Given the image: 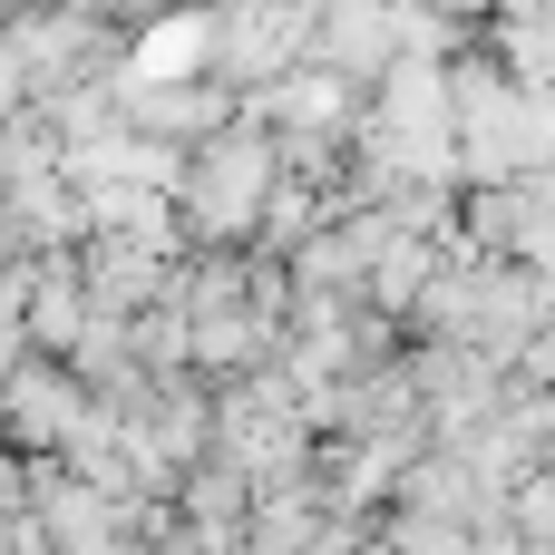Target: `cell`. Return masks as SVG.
<instances>
[{"mask_svg":"<svg viewBox=\"0 0 555 555\" xmlns=\"http://www.w3.org/2000/svg\"><path fill=\"white\" fill-rule=\"evenodd\" d=\"M176 205H185L205 234H244V224H263V215H273V146L244 137V127L205 137V146L176 166Z\"/></svg>","mask_w":555,"mask_h":555,"instance_id":"6da1fadb","label":"cell"},{"mask_svg":"<svg viewBox=\"0 0 555 555\" xmlns=\"http://www.w3.org/2000/svg\"><path fill=\"white\" fill-rule=\"evenodd\" d=\"M10 420H20V439H59V429H78V400L59 371H10Z\"/></svg>","mask_w":555,"mask_h":555,"instance_id":"3957f363","label":"cell"},{"mask_svg":"<svg viewBox=\"0 0 555 555\" xmlns=\"http://www.w3.org/2000/svg\"><path fill=\"white\" fill-rule=\"evenodd\" d=\"M312 39V20H293V10H273V20H224L215 29V49H224V78H254V88H273L283 78V59Z\"/></svg>","mask_w":555,"mask_h":555,"instance_id":"7a4b0ae2","label":"cell"}]
</instances>
